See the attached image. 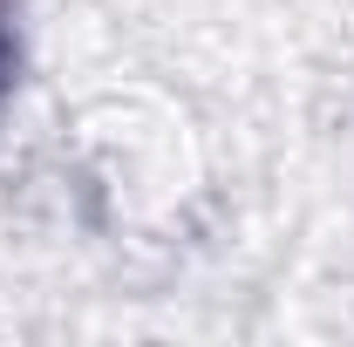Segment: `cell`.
<instances>
[{
	"label": "cell",
	"mask_w": 354,
	"mask_h": 347,
	"mask_svg": "<svg viewBox=\"0 0 354 347\" xmlns=\"http://www.w3.org/2000/svg\"><path fill=\"white\" fill-rule=\"evenodd\" d=\"M7 68H14V35H7V21H0V88H7Z\"/></svg>",
	"instance_id": "obj_1"
}]
</instances>
